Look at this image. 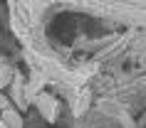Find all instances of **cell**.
<instances>
[{"mask_svg": "<svg viewBox=\"0 0 146 128\" xmlns=\"http://www.w3.org/2000/svg\"><path fill=\"white\" fill-rule=\"evenodd\" d=\"M35 106L40 108V113H42L47 121H52V118H54V98L50 96V94H37V98H35Z\"/></svg>", "mask_w": 146, "mask_h": 128, "instance_id": "1", "label": "cell"}, {"mask_svg": "<svg viewBox=\"0 0 146 128\" xmlns=\"http://www.w3.org/2000/svg\"><path fill=\"white\" fill-rule=\"evenodd\" d=\"M0 118H3V123H5L8 128H23V118H20V113L13 111V108H5Z\"/></svg>", "mask_w": 146, "mask_h": 128, "instance_id": "2", "label": "cell"}, {"mask_svg": "<svg viewBox=\"0 0 146 128\" xmlns=\"http://www.w3.org/2000/svg\"><path fill=\"white\" fill-rule=\"evenodd\" d=\"M0 108H3V111H5V108H8V98L3 96V94H0Z\"/></svg>", "mask_w": 146, "mask_h": 128, "instance_id": "3", "label": "cell"}, {"mask_svg": "<svg viewBox=\"0 0 146 128\" xmlns=\"http://www.w3.org/2000/svg\"><path fill=\"white\" fill-rule=\"evenodd\" d=\"M0 128H8V126H5V123H3V118H0Z\"/></svg>", "mask_w": 146, "mask_h": 128, "instance_id": "4", "label": "cell"}]
</instances>
